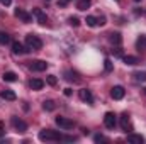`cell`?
<instances>
[{"label":"cell","instance_id":"6da1fadb","mask_svg":"<svg viewBox=\"0 0 146 144\" xmlns=\"http://www.w3.org/2000/svg\"><path fill=\"white\" fill-rule=\"evenodd\" d=\"M39 139L41 141H76V137H73V136H63V134H60V132H56V131H51V129H44V131H41L39 132Z\"/></svg>","mask_w":146,"mask_h":144},{"label":"cell","instance_id":"7a4b0ae2","mask_svg":"<svg viewBox=\"0 0 146 144\" xmlns=\"http://www.w3.org/2000/svg\"><path fill=\"white\" fill-rule=\"evenodd\" d=\"M26 46L31 48L33 51H37V49L42 48V41H41L39 36H36V34H27V36H26Z\"/></svg>","mask_w":146,"mask_h":144},{"label":"cell","instance_id":"3957f363","mask_svg":"<svg viewBox=\"0 0 146 144\" xmlns=\"http://www.w3.org/2000/svg\"><path fill=\"white\" fill-rule=\"evenodd\" d=\"M10 122H12V127H14L17 132H26V131H27V124H26L22 119H19V117H12Z\"/></svg>","mask_w":146,"mask_h":144},{"label":"cell","instance_id":"277c9868","mask_svg":"<svg viewBox=\"0 0 146 144\" xmlns=\"http://www.w3.org/2000/svg\"><path fill=\"white\" fill-rule=\"evenodd\" d=\"M48 68V63L42 61V59H34V61H29V70L33 71H44Z\"/></svg>","mask_w":146,"mask_h":144},{"label":"cell","instance_id":"5b68a950","mask_svg":"<svg viewBox=\"0 0 146 144\" xmlns=\"http://www.w3.org/2000/svg\"><path fill=\"white\" fill-rule=\"evenodd\" d=\"M54 122H56V126H60V129H65V131L73 129V120L66 119V117H56Z\"/></svg>","mask_w":146,"mask_h":144},{"label":"cell","instance_id":"8992f818","mask_svg":"<svg viewBox=\"0 0 146 144\" xmlns=\"http://www.w3.org/2000/svg\"><path fill=\"white\" fill-rule=\"evenodd\" d=\"M104 124H106L107 129H114V127H115L117 119H115V114H114V112H107V114L104 115Z\"/></svg>","mask_w":146,"mask_h":144},{"label":"cell","instance_id":"52a82bcc","mask_svg":"<svg viewBox=\"0 0 146 144\" xmlns=\"http://www.w3.org/2000/svg\"><path fill=\"white\" fill-rule=\"evenodd\" d=\"M12 51H14V54H27V53H31V48H27V46H22L21 42H12Z\"/></svg>","mask_w":146,"mask_h":144},{"label":"cell","instance_id":"ba28073f","mask_svg":"<svg viewBox=\"0 0 146 144\" xmlns=\"http://www.w3.org/2000/svg\"><path fill=\"white\" fill-rule=\"evenodd\" d=\"M124 88L121 87V85H117V87H112V90H110V97L114 98V100H121V98H124Z\"/></svg>","mask_w":146,"mask_h":144},{"label":"cell","instance_id":"9c48e42d","mask_svg":"<svg viewBox=\"0 0 146 144\" xmlns=\"http://www.w3.org/2000/svg\"><path fill=\"white\" fill-rule=\"evenodd\" d=\"M78 95H80V98H82L83 102H87V104H94V95H92V92H90V90L82 88V90L78 92Z\"/></svg>","mask_w":146,"mask_h":144},{"label":"cell","instance_id":"30bf717a","mask_svg":"<svg viewBox=\"0 0 146 144\" xmlns=\"http://www.w3.org/2000/svg\"><path fill=\"white\" fill-rule=\"evenodd\" d=\"M15 17H19V19H21L22 22H26V24L33 20V14H27V12L22 10V9H17V10H15Z\"/></svg>","mask_w":146,"mask_h":144},{"label":"cell","instance_id":"8fae6325","mask_svg":"<svg viewBox=\"0 0 146 144\" xmlns=\"http://www.w3.org/2000/svg\"><path fill=\"white\" fill-rule=\"evenodd\" d=\"M121 127H122V131H126V132H131V131H133V126H131V122H129V115H127V114H122V115H121Z\"/></svg>","mask_w":146,"mask_h":144},{"label":"cell","instance_id":"7c38bea8","mask_svg":"<svg viewBox=\"0 0 146 144\" xmlns=\"http://www.w3.org/2000/svg\"><path fill=\"white\" fill-rule=\"evenodd\" d=\"M33 15L37 19V22H39V24L46 26V22H48V17H46V14H44L41 9H33Z\"/></svg>","mask_w":146,"mask_h":144},{"label":"cell","instance_id":"4fadbf2b","mask_svg":"<svg viewBox=\"0 0 146 144\" xmlns=\"http://www.w3.org/2000/svg\"><path fill=\"white\" fill-rule=\"evenodd\" d=\"M109 41L114 44V46H121V42H122V36L119 34V32H112L109 36Z\"/></svg>","mask_w":146,"mask_h":144},{"label":"cell","instance_id":"5bb4252c","mask_svg":"<svg viewBox=\"0 0 146 144\" xmlns=\"http://www.w3.org/2000/svg\"><path fill=\"white\" fill-rule=\"evenodd\" d=\"M0 97H2L3 100H15V98H17L12 90H2V92H0Z\"/></svg>","mask_w":146,"mask_h":144},{"label":"cell","instance_id":"9a60e30c","mask_svg":"<svg viewBox=\"0 0 146 144\" xmlns=\"http://www.w3.org/2000/svg\"><path fill=\"white\" fill-rule=\"evenodd\" d=\"M29 85H31V88H33V90H41V88L44 87V81H42V80H39V78H33Z\"/></svg>","mask_w":146,"mask_h":144},{"label":"cell","instance_id":"2e32d148","mask_svg":"<svg viewBox=\"0 0 146 144\" xmlns=\"http://www.w3.org/2000/svg\"><path fill=\"white\" fill-rule=\"evenodd\" d=\"M65 75H66L65 78H66L68 81H75V83H80V81H82V78H78V73H75V71H66Z\"/></svg>","mask_w":146,"mask_h":144},{"label":"cell","instance_id":"e0dca14e","mask_svg":"<svg viewBox=\"0 0 146 144\" xmlns=\"http://www.w3.org/2000/svg\"><path fill=\"white\" fill-rule=\"evenodd\" d=\"M2 78H3V81H9V83H14V81L17 80V75H15L14 71H5V73H3V76H2Z\"/></svg>","mask_w":146,"mask_h":144},{"label":"cell","instance_id":"ac0fdd59","mask_svg":"<svg viewBox=\"0 0 146 144\" xmlns=\"http://www.w3.org/2000/svg\"><path fill=\"white\" fill-rule=\"evenodd\" d=\"M122 61H124L126 65H129V66H134V65L139 63V59H138L136 56H122Z\"/></svg>","mask_w":146,"mask_h":144},{"label":"cell","instance_id":"d6986e66","mask_svg":"<svg viewBox=\"0 0 146 144\" xmlns=\"http://www.w3.org/2000/svg\"><path fill=\"white\" fill-rule=\"evenodd\" d=\"M127 143L131 144H143V137L138 136V134H129L127 136Z\"/></svg>","mask_w":146,"mask_h":144},{"label":"cell","instance_id":"ffe728a7","mask_svg":"<svg viewBox=\"0 0 146 144\" xmlns=\"http://www.w3.org/2000/svg\"><path fill=\"white\" fill-rule=\"evenodd\" d=\"M42 108H44L46 112H53V110L56 108V104H54L53 100H44V102H42Z\"/></svg>","mask_w":146,"mask_h":144},{"label":"cell","instance_id":"44dd1931","mask_svg":"<svg viewBox=\"0 0 146 144\" xmlns=\"http://www.w3.org/2000/svg\"><path fill=\"white\" fill-rule=\"evenodd\" d=\"M85 22H87L88 27H97V26H99V24H97V17H94V15H87Z\"/></svg>","mask_w":146,"mask_h":144},{"label":"cell","instance_id":"7402d4cb","mask_svg":"<svg viewBox=\"0 0 146 144\" xmlns=\"http://www.w3.org/2000/svg\"><path fill=\"white\" fill-rule=\"evenodd\" d=\"M90 2H92V0H80V2L76 3V9H78V10H87L88 5H90Z\"/></svg>","mask_w":146,"mask_h":144},{"label":"cell","instance_id":"603a6c76","mask_svg":"<svg viewBox=\"0 0 146 144\" xmlns=\"http://www.w3.org/2000/svg\"><path fill=\"white\" fill-rule=\"evenodd\" d=\"M9 42H10V36H9L7 32L0 31V44H2V46H5V44H9Z\"/></svg>","mask_w":146,"mask_h":144},{"label":"cell","instance_id":"cb8c5ba5","mask_svg":"<svg viewBox=\"0 0 146 144\" xmlns=\"http://www.w3.org/2000/svg\"><path fill=\"white\" fill-rule=\"evenodd\" d=\"M133 76H134V80H136V81H141V83L146 81V73L145 71H136Z\"/></svg>","mask_w":146,"mask_h":144},{"label":"cell","instance_id":"d4e9b609","mask_svg":"<svg viewBox=\"0 0 146 144\" xmlns=\"http://www.w3.org/2000/svg\"><path fill=\"white\" fill-rule=\"evenodd\" d=\"M46 81H48V85H51V87H54V85L58 83V78H56L54 75H48V76H46Z\"/></svg>","mask_w":146,"mask_h":144},{"label":"cell","instance_id":"484cf974","mask_svg":"<svg viewBox=\"0 0 146 144\" xmlns=\"http://www.w3.org/2000/svg\"><path fill=\"white\" fill-rule=\"evenodd\" d=\"M104 68H106V71H107V73H110L112 70H114V66H112V61H110V59H106V61H104Z\"/></svg>","mask_w":146,"mask_h":144},{"label":"cell","instance_id":"4316f807","mask_svg":"<svg viewBox=\"0 0 146 144\" xmlns=\"http://www.w3.org/2000/svg\"><path fill=\"white\" fill-rule=\"evenodd\" d=\"M68 22H70V26H73V27H78L80 26V19L78 17H70Z\"/></svg>","mask_w":146,"mask_h":144},{"label":"cell","instance_id":"83f0119b","mask_svg":"<svg viewBox=\"0 0 146 144\" xmlns=\"http://www.w3.org/2000/svg\"><path fill=\"white\" fill-rule=\"evenodd\" d=\"M136 46H138L139 49H143V48L146 46V37H145V36L139 37V39H138V42H136Z\"/></svg>","mask_w":146,"mask_h":144},{"label":"cell","instance_id":"f1b7e54d","mask_svg":"<svg viewBox=\"0 0 146 144\" xmlns=\"http://www.w3.org/2000/svg\"><path fill=\"white\" fill-rule=\"evenodd\" d=\"M112 54H114L115 58H122V56H124V53H122V49H121V48H115V49H112Z\"/></svg>","mask_w":146,"mask_h":144},{"label":"cell","instance_id":"f546056e","mask_svg":"<svg viewBox=\"0 0 146 144\" xmlns=\"http://www.w3.org/2000/svg\"><path fill=\"white\" fill-rule=\"evenodd\" d=\"M94 139H95V143H107V137H104V136H100V134L95 136Z\"/></svg>","mask_w":146,"mask_h":144},{"label":"cell","instance_id":"4dcf8cb0","mask_svg":"<svg viewBox=\"0 0 146 144\" xmlns=\"http://www.w3.org/2000/svg\"><path fill=\"white\" fill-rule=\"evenodd\" d=\"M97 24H99V26H104V24H106V17H104V15L97 17Z\"/></svg>","mask_w":146,"mask_h":144},{"label":"cell","instance_id":"1f68e13d","mask_svg":"<svg viewBox=\"0 0 146 144\" xmlns=\"http://www.w3.org/2000/svg\"><path fill=\"white\" fill-rule=\"evenodd\" d=\"M0 3H2L3 7H9V5L12 3V0H0Z\"/></svg>","mask_w":146,"mask_h":144},{"label":"cell","instance_id":"d6a6232c","mask_svg":"<svg viewBox=\"0 0 146 144\" xmlns=\"http://www.w3.org/2000/svg\"><path fill=\"white\" fill-rule=\"evenodd\" d=\"M63 93H65L66 97H70V95H72V88H65V92H63Z\"/></svg>","mask_w":146,"mask_h":144},{"label":"cell","instance_id":"836d02e7","mask_svg":"<svg viewBox=\"0 0 146 144\" xmlns=\"http://www.w3.org/2000/svg\"><path fill=\"white\" fill-rule=\"evenodd\" d=\"M134 2H139V0H134Z\"/></svg>","mask_w":146,"mask_h":144},{"label":"cell","instance_id":"e575fe53","mask_svg":"<svg viewBox=\"0 0 146 144\" xmlns=\"http://www.w3.org/2000/svg\"><path fill=\"white\" fill-rule=\"evenodd\" d=\"M145 92H146V88H145Z\"/></svg>","mask_w":146,"mask_h":144}]
</instances>
